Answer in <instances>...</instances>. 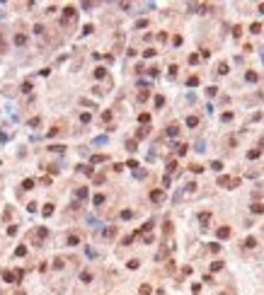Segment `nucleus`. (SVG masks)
I'll list each match as a JSON object with an SVG mask.
<instances>
[{
    "label": "nucleus",
    "instance_id": "obj_25",
    "mask_svg": "<svg viewBox=\"0 0 264 295\" xmlns=\"http://www.w3.org/2000/svg\"><path fill=\"white\" fill-rule=\"evenodd\" d=\"M80 281H83V283H90V281H92V273H90V271H83V273H80Z\"/></svg>",
    "mask_w": 264,
    "mask_h": 295
},
{
    "label": "nucleus",
    "instance_id": "obj_26",
    "mask_svg": "<svg viewBox=\"0 0 264 295\" xmlns=\"http://www.w3.org/2000/svg\"><path fill=\"white\" fill-rule=\"evenodd\" d=\"M49 150H51V153H63L66 145H49Z\"/></svg>",
    "mask_w": 264,
    "mask_h": 295
},
{
    "label": "nucleus",
    "instance_id": "obj_31",
    "mask_svg": "<svg viewBox=\"0 0 264 295\" xmlns=\"http://www.w3.org/2000/svg\"><path fill=\"white\" fill-rule=\"evenodd\" d=\"M143 56H145V58H153V56H155V48H145Z\"/></svg>",
    "mask_w": 264,
    "mask_h": 295
},
{
    "label": "nucleus",
    "instance_id": "obj_50",
    "mask_svg": "<svg viewBox=\"0 0 264 295\" xmlns=\"http://www.w3.org/2000/svg\"><path fill=\"white\" fill-rule=\"evenodd\" d=\"M209 249H211V252H213V254H218V252H220V244H216V242H213V244H211V247H209Z\"/></svg>",
    "mask_w": 264,
    "mask_h": 295
},
{
    "label": "nucleus",
    "instance_id": "obj_16",
    "mask_svg": "<svg viewBox=\"0 0 264 295\" xmlns=\"http://www.w3.org/2000/svg\"><path fill=\"white\" fill-rule=\"evenodd\" d=\"M148 133H150L148 128H138V131H136V140H143V138H145Z\"/></svg>",
    "mask_w": 264,
    "mask_h": 295
},
{
    "label": "nucleus",
    "instance_id": "obj_52",
    "mask_svg": "<svg viewBox=\"0 0 264 295\" xmlns=\"http://www.w3.org/2000/svg\"><path fill=\"white\" fill-rule=\"evenodd\" d=\"M179 150H177V155H187V145H177Z\"/></svg>",
    "mask_w": 264,
    "mask_h": 295
},
{
    "label": "nucleus",
    "instance_id": "obj_1",
    "mask_svg": "<svg viewBox=\"0 0 264 295\" xmlns=\"http://www.w3.org/2000/svg\"><path fill=\"white\" fill-rule=\"evenodd\" d=\"M150 201H153V203H160V201H165V189H155V191H150Z\"/></svg>",
    "mask_w": 264,
    "mask_h": 295
},
{
    "label": "nucleus",
    "instance_id": "obj_49",
    "mask_svg": "<svg viewBox=\"0 0 264 295\" xmlns=\"http://www.w3.org/2000/svg\"><path fill=\"white\" fill-rule=\"evenodd\" d=\"M162 104H165V97H155V106H158V109H160V106H162Z\"/></svg>",
    "mask_w": 264,
    "mask_h": 295
},
{
    "label": "nucleus",
    "instance_id": "obj_55",
    "mask_svg": "<svg viewBox=\"0 0 264 295\" xmlns=\"http://www.w3.org/2000/svg\"><path fill=\"white\" fill-rule=\"evenodd\" d=\"M259 150H264V138H259Z\"/></svg>",
    "mask_w": 264,
    "mask_h": 295
},
{
    "label": "nucleus",
    "instance_id": "obj_6",
    "mask_svg": "<svg viewBox=\"0 0 264 295\" xmlns=\"http://www.w3.org/2000/svg\"><path fill=\"white\" fill-rule=\"evenodd\" d=\"M167 136H170V138H177V136H179V126H177V123L167 126Z\"/></svg>",
    "mask_w": 264,
    "mask_h": 295
},
{
    "label": "nucleus",
    "instance_id": "obj_4",
    "mask_svg": "<svg viewBox=\"0 0 264 295\" xmlns=\"http://www.w3.org/2000/svg\"><path fill=\"white\" fill-rule=\"evenodd\" d=\"M230 181H233V177L220 174V177H218V186H228V189H230Z\"/></svg>",
    "mask_w": 264,
    "mask_h": 295
},
{
    "label": "nucleus",
    "instance_id": "obj_14",
    "mask_svg": "<svg viewBox=\"0 0 264 295\" xmlns=\"http://www.w3.org/2000/svg\"><path fill=\"white\" fill-rule=\"evenodd\" d=\"M41 215H44V218L53 215V203H46V206H44V211H41Z\"/></svg>",
    "mask_w": 264,
    "mask_h": 295
},
{
    "label": "nucleus",
    "instance_id": "obj_15",
    "mask_svg": "<svg viewBox=\"0 0 264 295\" xmlns=\"http://www.w3.org/2000/svg\"><path fill=\"white\" fill-rule=\"evenodd\" d=\"M187 126H189V128H196V126H199V119H196V116H187Z\"/></svg>",
    "mask_w": 264,
    "mask_h": 295
},
{
    "label": "nucleus",
    "instance_id": "obj_54",
    "mask_svg": "<svg viewBox=\"0 0 264 295\" xmlns=\"http://www.w3.org/2000/svg\"><path fill=\"white\" fill-rule=\"evenodd\" d=\"M233 34H235V36H242V27H240V24H237V27H235V29H233Z\"/></svg>",
    "mask_w": 264,
    "mask_h": 295
},
{
    "label": "nucleus",
    "instance_id": "obj_30",
    "mask_svg": "<svg viewBox=\"0 0 264 295\" xmlns=\"http://www.w3.org/2000/svg\"><path fill=\"white\" fill-rule=\"evenodd\" d=\"M15 254H17V256H24V254H27V247H24V244H22V247H17Z\"/></svg>",
    "mask_w": 264,
    "mask_h": 295
},
{
    "label": "nucleus",
    "instance_id": "obj_12",
    "mask_svg": "<svg viewBox=\"0 0 264 295\" xmlns=\"http://www.w3.org/2000/svg\"><path fill=\"white\" fill-rule=\"evenodd\" d=\"M75 198H87V186H80V189H75Z\"/></svg>",
    "mask_w": 264,
    "mask_h": 295
},
{
    "label": "nucleus",
    "instance_id": "obj_40",
    "mask_svg": "<svg viewBox=\"0 0 264 295\" xmlns=\"http://www.w3.org/2000/svg\"><path fill=\"white\" fill-rule=\"evenodd\" d=\"M189 63H192V65L199 63V53H192V56H189Z\"/></svg>",
    "mask_w": 264,
    "mask_h": 295
},
{
    "label": "nucleus",
    "instance_id": "obj_20",
    "mask_svg": "<svg viewBox=\"0 0 264 295\" xmlns=\"http://www.w3.org/2000/svg\"><path fill=\"white\" fill-rule=\"evenodd\" d=\"M250 211L259 215V213H264V206H262V203H252V206H250Z\"/></svg>",
    "mask_w": 264,
    "mask_h": 295
},
{
    "label": "nucleus",
    "instance_id": "obj_57",
    "mask_svg": "<svg viewBox=\"0 0 264 295\" xmlns=\"http://www.w3.org/2000/svg\"><path fill=\"white\" fill-rule=\"evenodd\" d=\"M262 63H264V51H262Z\"/></svg>",
    "mask_w": 264,
    "mask_h": 295
},
{
    "label": "nucleus",
    "instance_id": "obj_45",
    "mask_svg": "<svg viewBox=\"0 0 264 295\" xmlns=\"http://www.w3.org/2000/svg\"><path fill=\"white\" fill-rule=\"evenodd\" d=\"M216 92H218V87H209V90H206V95H209V97H216Z\"/></svg>",
    "mask_w": 264,
    "mask_h": 295
},
{
    "label": "nucleus",
    "instance_id": "obj_48",
    "mask_svg": "<svg viewBox=\"0 0 264 295\" xmlns=\"http://www.w3.org/2000/svg\"><path fill=\"white\" fill-rule=\"evenodd\" d=\"M22 92H32V82H29V80L22 85Z\"/></svg>",
    "mask_w": 264,
    "mask_h": 295
},
{
    "label": "nucleus",
    "instance_id": "obj_34",
    "mask_svg": "<svg viewBox=\"0 0 264 295\" xmlns=\"http://www.w3.org/2000/svg\"><path fill=\"white\" fill-rule=\"evenodd\" d=\"M39 123H41V119H39V116H34V119L29 121V126H32V128H36V126H39Z\"/></svg>",
    "mask_w": 264,
    "mask_h": 295
},
{
    "label": "nucleus",
    "instance_id": "obj_5",
    "mask_svg": "<svg viewBox=\"0 0 264 295\" xmlns=\"http://www.w3.org/2000/svg\"><path fill=\"white\" fill-rule=\"evenodd\" d=\"M66 242H68V247H78L80 244V235H68Z\"/></svg>",
    "mask_w": 264,
    "mask_h": 295
},
{
    "label": "nucleus",
    "instance_id": "obj_18",
    "mask_svg": "<svg viewBox=\"0 0 264 295\" xmlns=\"http://www.w3.org/2000/svg\"><path fill=\"white\" fill-rule=\"evenodd\" d=\"M218 237H220V239L230 237V227H218Z\"/></svg>",
    "mask_w": 264,
    "mask_h": 295
},
{
    "label": "nucleus",
    "instance_id": "obj_21",
    "mask_svg": "<svg viewBox=\"0 0 264 295\" xmlns=\"http://www.w3.org/2000/svg\"><path fill=\"white\" fill-rule=\"evenodd\" d=\"M104 201H107V198H104V194H97L95 198H92V203H95V206H102Z\"/></svg>",
    "mask_w": 264,
    "mask_h": 295
},
{
    "label": "nucleus",
    "instance_id": "obj_43",
    "mask_svg": "<svg viewBox=\"0 0 264 295\" xmlns=\"http://www.w3.org/2000/svg\"><path fill=\"white\" fill-rule=\"evenodd\" d=\"M138 121H141V123H148V121H150V114H141Z\"/></svg>",
    "mask_w": 264,
    "mask_h": 295
},
{
    "label": "nucleus",
    "instance_id": "obj_47",
    "mask_svg": "<svg viewBox=\"0 0 264 295\" xmlns=\"http://www.w3.org/2000/svg\"><path fill=\"white\" fill-rule=\"evenodd\" d=\"M126 167H131V170H136V167H138V162H136V160H128V162H126Z\"/></svg>",
    "mask_w": 264,
    "mask_h": 295
},
{
    "label": "nucleus",
    "instance_id": "obj_53",
    "mask_svg": "<svg viewBox=\"0 0 264 295\" xmlns=\"http://www.w3.org/2000/svg\"><path fill=\"white\" fill-rule=\"evenodd\" d=\"M83 34H92V24H85L83 27Z\"/></svg>",
    "mask_w": 264,
    "mask_h": 295
},
{
    "label": "nucleus",
    "instance_id": "obj_11",
    "mask_svg": "<svg viewBox=\"0 0 264 295\" xmlns=\"http://www.w3.org/2000/svg\"><path fill=\"white\" fill-rule=\"evenodd\" d=\"M250 32H252V34H262V32H264V27H262L259 22H252V24H250Z\"/></svg>",
    "mask_w": 264,
    "mask_h": 295
},
{
    "label": "nucleus",
    "instance_id": "obj_19",
    "mask_svg": "<svg viewBox=\"0 0 264 295\" xmlns=\"http://www.w3.org/2000/svg\"><path fill=\"white\" fill-rule=\"evenodd\" d=\"M259 155H262V150H259V148H254V150H250V153H247V160H257Z\"/></svg>",
    "mask_w": 264,
    "mask_h": 295
},
{
    "label": "nucleus",
    "instance_id": "obj_2",
    "mask_svg": "<svg viewBox=\"0 0 264 295\" xmlns=\"http://www.w3.org/2000/svg\"><path fill=\"white\" fill-rule=\"evenodd\" d=\"M75 15H78V12H75V7L68 5V7L63 10V20H66V22H73V20H75Z\"/></svg>",
    "mask_w": 264,
    "mask_h": 295
},
{
    "label": "nucleus",
    "instance_id": "obj_38",
    "mask_svg": "<svg viewBox=\"0 0 264 295\" xmlns=\"http://www.w3.org/2000/svg\"><path fill=\"white\" fill-rule=\"evenodd\" d=\"M138 266H141L138 259H131V261H128V269H138Z\"/></svg>",
    "mask_w": 264,
    "mask_h": 295
},
{
    "label": "nucleus",
    "instance_id": "obj_27",
    "mask_svg": "<svg viewBox=\"0 0 264 295\" xmlns=\"http://www.w3.org/2000/svg\"><path fill=\"white\" fill-rule=\"evenodd\" d=\"M78 170H80V172H85L87 177H92V167H87V164H80V167H78Z\"/></svg>",
    "mask_w": 264,
    "mask_h": 295
},
{
    "label": "nucleus",
    "instance_id": "obj_17",
    "mask_svg": "<svg viewBox=\"0 0 264 295\" xmlns=\"http://www.w3.org/2000/svg\"><path fill=\"white\" fill-rule=\"evenodd\" d=\"M109 157L107 155H92V164H100V162H107Z\"/></svg>",
    "mask_w": 264,
    "mask_h": 295
},
{
    "label": "nucleus",
    "instance_id": "obj_36",
    "mask_svg": "<svg viewBox=\"0 0 264 295\" xmlns=\"http://www.w3.org/2000/svg\"><path fill=\"white\" fill-rule=\"evenodd\" d=\"M194 174H199V172H204V167H201V164H192V167H189Z\"/></svg>",
    "mask_w": 264,
    "mask_h": 295
},
{
    "label": "nucleus",
    "instance_id": "obj_10",
    "mask_svg": "<svg viewBox=\"0 0 264 295\" xmlns=\"http://www.w3.org/2000/svg\"><path fill=\"white\" fill-rule=\"evenodd\" d=\"M225 73H228V63H223V61H220V63L216 65V75H225Z\"/></svg>",
    "mask_w": 264,
    "mask_h": 295
},
{
    "label": "nucleus",
    "instance_id": "obj_37",
    "mask_svg": "<svg viewBox=\"0 0 264 295\" xmlns=\"http://www.w3.org/2000/svg\"><path fill=\"white\" fill-rule=\"evenodd\" d=\"M114 232H117V227H107L104 230V237H114Z\"/></svg>",
    "mask_w": 264,
    "mask_h": 295
},
{
    "label": "nucleus",
    "instance_id": "obj_56",
    "mask_svg": "<svg viewBox=\"0 0 264 295\" xmlns=\"http://www.w3.org/2000/svg\"><path fill=\"white\" fill-rule=\"evenodd\" d=\"M259 12H262V15H264V3H262V5H259Z\"/></svg>",
    "mask_w": 264,
    "mask_h": 295
},
{
    "label": "nucleus",
    "instance_id": "obj_42",
    "mask_svg": "<svg viewBox=\"0 0 264 295\" xmlns=\"http://www.w3.org/2000/svg\"><path fill=\"white\" fill-rule=\"evenodd\" d=\"M143 27H148V20H138L136 22V29H143Z\"/></svg>",
    "mask_w": 264,
    "mask_h": 295
},
{
    "label": "nucleus",
    "instance_id": "obj_23",
    "mask_svg": "<svg viewBox=\"0 0 264 295\" xmlns=\"http://www.w3.org/2000/svg\"><path fill=\"white\" fill-rule=\"evenodd\" d=\"M211 170H213V172H220V170H223V162H220V160H213V162H211Z\"/></svg>",
    "mask_w": 264,
    "mask_h": 295
},
{
    "label": "nucleus",
    "instance_id": "obj_22",
    "mask_svg": "<svg viewBox=\"0 0 264 295\" xmlns=\"http://www.w3.org/2000/svg\"><path fill=\"white\" fill-rule=\"evenodd\" d=\"M95 78H97V80H104V78H107V70H104V68H97V70H95Z\"/></svg>",
    "mask_w": 264,
    "mask_h": 295
},
{
    "label": "nucleus",
    "instance_id": "obj_29",
    "mask_svg": "<svg viewBox=\"0 0 264 295\" xmlns=\"http://www.w3.org/2000/svg\"><path fill=\"white\" fill-rule=\"evenodd\" d=\"M220 121H233V112H225V114H220Z\"/></svg>",
    "mask_w": 264,
    "mask_h": 295
},
{
    "label": "nucleus",
    "instance_id": "obj_51",
    "mask_svg": "<svg viewBox=\"0 0 264 295\" xmlns=\"http://www.w3.org/2000/svg\"><path fill=\"white\" fill-rule=\"evenodd\" d=\"M145 99H148V90H145V92H141V95H138V102H145Z\"/></svg>",
    "mask_w": 264,
    "mask_h": 295
},
{
    "label": "nucleus",
    "instance_id": "obj_44",
    "mask_svg": "<svg viewBox=\"0 0 264 295\" xmlns=\"http://www.w3.org/2000/svg\"><path fill=\"white\" fill-rule=\"evenodd\" d=\"M138 293H141V295H150V285H141Z\"/></svg>",
    "mask_w": 264,
    "mask_h": 295
},
{
    "label": "nucleus",
    "instance_id": "obj_58",
    "mask_svg": "<svg viewBox=\"0 0 264 295\" xmlns=\"http://www.w3.org/2000/svg\"><path fill=\"white\" fill-rule=\"evenodd\" d=\"M220 295H223V293H220Z\"/></svg>",
    "mask_w": 264,
    "mask_h": 295
},
{
    "label": "nucleus",
    "instance_id": "obj_41",
    "mask_svg": "<svg viewBox=\"0 0 264 295\" xmlns=\"http://www.w3.org/2000/svg\"><path fill=\"white\" fill-rule=\"evenodd\" d=\"M119 215H121V220H128V218H131V215H133V213H131V211H121Z\"/></svg>",
    "mask_w": 264,
    "mask_h": 295
},
{
    "label": "nucleus",
    "instance_id": "obj_24",
    "mask_svg": "<svg viewBox=\"0 0 264 295\" xmlns=\"http://www.w3.org/2000/svg\"><path fill=\"white\" fill-rule=\"evenodd\" d=\"M22 189H24V191L34 189V179H24V181H22Z\"/></svg>",
    "mask_w": 264,
    "mask_h": 295
},
{
    "label": "nucleus",
    "instance_id": "obj_39",
    "mask_svg": "<svg viewBox=\"0 0 264 295\" xmlns=\"http://www.w3.org/2000/svg\"><path fill=\"white\" fill-rule=\"evenodd\" d=\"M3 51H5V34L0 32V53H3Z\"/></svg>",
    "mask_w": 264,
    "mask_h": 295
},
{
    "label": "nucleus",
    "instance_id": "obj_35",
    "mask_svg": "<svg viewBox=\"0 0 264 295\" xmlns=\"http://www.w3.org/2000/svg\"><path fill=\"white\" fill-rule=\"evenodd\" d=\"M196 150H199V153L206 150V143H204V140H196Z\"/></svg>",
    "mask_w": 264,
    "mask_h": 295
},
{
    "label": "nucleus",
    "instance_id": "obj_9",
    "mask_svg": "<svg viewBox=\"0 0 264 295\" xmlns=\"http://www.w3.org/2000/svg\"><path fill=\"white\" fill-rule=\"evenodd\" d=\"M245 80H247V82H257V80H259V75H257L254 70H247V73H245Z\"/></svg>",
    "mask_w": 264,
    "mask_h": 295
},
{
    "label": "nucleus",
    "instance_id": "obj_28",
    "mask_svg": "<svg viewBox=\"0 0 264 295\" xmlns=\"http://www.w3.org/2000/svg\"><path fill=\"white\" fill-rule=\"evenodd\" d=\"M187 85H189V87H196V85H199V78H196V75H192L189 80H187Z\"/></svg>",
    "mask_w": 264,
    "mask_h": 295
},
{
    "label": "nucleus",
    "instance_id": "obj_32",
    "mask_svg": "<svg viewBox=\"0 0 264 295\" xmlns=\"http://www.w3.org/2000/svg\"><path fill=\"white\" fill-rule=\"evenodd\" d=\"M126 150L133 153V150H136V140H128V143H126Z\"/></svg>",
    "mask_w": 264,
    "mask_h": 295
},
{
    "label": "nucleus",
    "instance_id": "obj_13",
    "mask_svg": "<svg viewBox=\"0 0 264 295\" xmlns=\"http://www.w3.org/2000/svg\"><path fill=\"white\" fill-rule=\"evenodd\" d=\"M15 44H17V46H24V44H27V34H17V36H15Z\"/></svg>",
    "mask_w": 264,
    "mask_h": 295
},
{
    "label": "nucleus",
    "instance_id": "obj_8",
    "mask_svg": "<svg viewBox=\"0 0 264 295\" xmlns=\"http://www.w3.org/2000/svg\"><path fill=\"white\" fill-rule=\"evenodd\" d=\"M242 247H245V249H254V247H257V239H254V237H247V239L242 242Z\"/></svg>",
    "mask_w": 264,
    "mask_h": 295
},
{
    "label": "nucleus",
    "instance_id": "obj_7",
    "mask_svg": "<svg viewBox=\"0 0 264 295\" xmlns=\"http://www.w3.org/2000/svg\"><path fill=\"white\" fill-rule=\"evenodd\" d=\"M209 220H211V213H201V215H199V223H201V227H204V230L209 227Z\"/></svg>",
    "mask_w": 264,
    "mask_h": 295
},
{
    "label": "nucleus",
    "instance_id": "obj_3",
    "mask_svg": "<svg viewBox=\"0 0 264 295\" xmlns=\"http://www.w3.org/2000/svg\"><path fill=\"white\" fill-rule=\"evenodd\" d=\"M46 235H49V230H46V227H39V230H36V232H34V242H36V244H39V247H41V239H44Z\"/></svg>",
    "mask_w": 264,
    "mask_h": 295
},
{
    "label": "nucleus",
    "instance_id": "obj_33",
    "mask_svg": "<svg viewBox=\"0 0 264 295\" xmlns=\"http://www.w3.org/2000/svg\"><path fill=\"white\" fill-rule=\"evenodd\" d=\"M220 269H223V261H213L211 264V271H220Z\"/></svg>",
    "mask_w": 264,
    "mask_h": 295
},
{
    "label": "nucleus",
    "instance_id": "obj_46",
    "mask_svg": "<svg viewBox=\"0 0 264 295\" xmlns=\"http://www.w3.org/2000/svg\"><path fill=\"white\" fill-rule=\"evenodd\" d=\"M53 269H63V259H61V256H58V259L53 261Z\"/></svg>",
    "mask_w": 264,
    "mask_h": 295
}]
</instances>
